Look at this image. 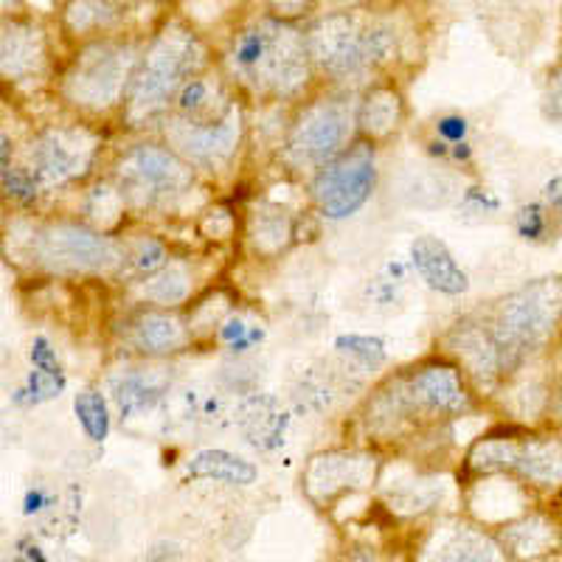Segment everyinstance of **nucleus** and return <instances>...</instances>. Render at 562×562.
I'll use <instances>...</instances> for the list:
<instances>
[{
  "label": "nucleus",
  "instance_id": "nucleus-1",
  "mask_svg": "<svg viewBox=\"0 0 562 562\" xmlns=\"http://www.w3.org/2000/svg\"><path fill=\"white\" fill-rule=\"evenodd\" d=\"M307 54L293 32L276 26L254 29L234 45V68L256 88L293 93L301 82H307Z\"/></svg>",
  "mask_w": 562,
  "mask_h": 562
},
{
  "label": "nucleus",
  "instance_id": "nucleus-2",
  "mask_svg": "<svg viewBox=\"0 0 562 562\" xmlns=\"http://www.w3.org/2000/svg\"><path fill=\"white\" fill-rule=\"evenodd\" d=\"M560 313V290L554 284H531L512 295L498 315L495 349L501 366H518L551 335Z\"/></svg>",
  "mask_w": 562,
  "mask_h": 562
},
{
  "label": "nucleus",
  "instance_id": "nucleus-3",
  "mask_svg": "<svg viewBox=\"0 0 562 562\" xmlns=\"http://www.w3.org/2000/svg\"><path fill=\"white\" fill-rule=\"evenodd\" d=\"M34 256L59 273H93L113 268L119 254L113 243L79 225H54L34 239Z\"/></svg>",
  "mask_w": 562,
  "mask_h": 562
},
{
  "label": "nucleus",
  "instance_id": "nucleus-4",
  "mask_svg": "<svg viewBox=\"0 0 562 562\" xmlns=\"http://www.w3.org/2000/svg\"><path fill=\"white\" fill-rule=\"evenodd\" d=\"M371 189H374V155L369 147H355L318 175L315 200L326 217L344 220L371 198Z\"/></svg>",
  "mask_w": 562,
  "mask_h": 562
},
{
  "label": "nucleus",
  "instance_id": "nucleus-5",
  "mask_svg": "<svg viewBox=\"0 0 562 562\" xmlns=\"http://www.w3.org/2000/svg\"><path fill=\"white\" fill-rule=\"evenodd\" d=\"M194 68L192 43H160L149 59L144 63L140 77L133 85V108L138 113H155L167 104L175 90L180 88L183 77Z\"/></svg>",
  "mask_w": 562,
  "mask_h": 562
},
{
  "label": "nucleus",
  "instance_id": "nucleus-6",
  "mask_svg": "<svg viewBox=\"0 0 562 562\" xmlns=\"http://www.w3.org/2000/svg\"><path fill=\"white\" fill-rule=\"evenodd\" d=\"M315 52L321 63L335 74H360L389 59L391 34L385 29H366V32L355 26L329 29L315 37Z\"/></svg>",
  "mask_w": 562,
  "mask_h": 562
},
{
  "label": "nucleus",
  "instance_id": "nucleus-7",
  "mask_svg": "<svg viewBox=\"0 0 562 562\" xmlns=\"http://www.w3.org/2000/svg\"><path fill=\"white\" fill-rule=\"evenodd\" d=\"M124 189L135 194L138 203H158L169 194H180L189 186L192 175L186 172L183 164L164 149L138 147L122 167Z\"/></svg>",
  "mask_w": 562,
  "mask_h": 562
},
{
  "label": "nucleus",
  "instance_id": "nucleus-8",
  "mask_svg": "<svg viewBox=\"0 0 562 562\" xmlns=\"http://www.w3.org/2000/svg\"><path fill=\"white\" fill-rule=\"evenodd\" d=\"M346 135H349V115L338 104H318L295 127L290 138V155L299 164L310 167H324L344 147Z\"/></svg>",
  "mask_w": 562,
  "mask_h": 562
},
{
  "label": "nucleus",
  "instance_id": "nucleus-9",
  "mask_svg": "<svg viewBox=\"0 0 562 562\" xmlns=\"http://www.w3.org/2000/svg\"><path fill=\"white\" fill-rule=\"evenodd\" d=\"M90 155H93V147L85 140V135L57 130V133H45L34 147V167L40 178L48 183H63L85 172Z\"/></svg>",
  "mask_w": 562,
  "mask_h": 562
},
{
  "label": "nucleus",
  "instance_id": "nucleus-10",
  "mask_svg": "<svg viewBox=\"0 0 562 562\" xmlns=\"http://www.w3.org/2000/svg\"><path fill=\"white\" fill-rule=\"evenodd\" d=\"M90 59H85L82 68L70 77L68 90L70 97L77 99L82 104H110L115 102V97L122 93V82H124V70H122V59L119 54L113 52H97L88 54Z\"/></svg>",
  "mask_w": 562,
  "mask_h": 562
},
{
  "label": "nucleus",
  "instance_id": "nucleus-11",
  "mask_svg": "<svg viewBox=\"0 0 562 562\" xmlns=\"http://www.w3.org/2000/svg\"><path fill=\"white\" fill-rule=\"evenodd\" d=\"M237 119L231 115L220 124H186L183 130H175L172 138L178 140V147L183 149L189 158H194L198 164H220L231 155L234 149V140H237Z\"/></svg>",
  "mask_w": 562,
  "mask_h": 562
},
{
  "label": "nucleus",
  "instance_id": "nucleus-12",
  "mask_svg": "<svg viewBox=\"0 0 562 562\" xmlns=\"http://www.w3.org/2000/svg\"><path fill=\"white\" fill-rule=\"evenodd\" d=\"M411 256H414V265L422 279L428 281L434 290H439V293L459 295L470 288L467 273L456 265L450 250L439 239L419 237L414 243V248H411Z\"/></svg>",
  "mask_w": 562,
  "mask_h": 562
},
{
  "label": "nucleus",
  "instance_id": "nucleus-13",
  "mask_svg": "<svg viewBox=\"0 0 562 562\" xmlns=\"http://www.w3.org/2000/svg\"><path fill=\"white\" fill-rule=\"evenodd\" d=\"M186 473L192 479H214L234 486H248L256 481V467L239 456L225 453V450H203L189 461Z\"/></svg>",
  "mask_w": 562,
  "mask_h": 562
},
{
  "label": "nucleus",
  "instance_id": "nucleus-14",
  "mask_svg": "<svg viewBox=\"0 0 562 562\" xmlns=\"http://www.w3.org/2000/svg\"><path fill=\"white\" fill-rule=\"evenodd\" d=\"M416 391L430 408L461 411L467 405L459 374L453 369H428L416 378Z\"/></svg>",
  "mask_w": 562,
  "mask_h": 562
},
{
  "label": "nucleus",
  "instance_id": "nucleus-15",
  "mask_svg": "<svg viewBox=\"0 0 562 562\" xmlns=\"http://www.w3.org/2000/svg\"><path fill=\"white\" fill-rule=\"evenodd\" d=\"M32 32H3L0 34V70L7 77H23L37 65L40 48L29 37Z\"/></svg>",
  "mask_w": 562,
  "mask_h": 562
},
{
  "label": "nucleus",
  "instance_id": "nucleus-16",
  "mask_svg": "<svg viewBox=\"0 0 562 562\" xmlns=\"http://www.w3.org/2000/svg\"><path fill=\"white\" fill-rule=\"evenodd\" d=\"M135 340L147 351H172L183 340V333H180L178 321H172L169 315H144L135 326Z\"/></svg>",
  "mask_w": 562,
  "mask_h": 562
},
{
  "label": "nucleus",
  "instance_id": "nucleus-17",
  "mask_svg": "<svg viewBox=\"0 0 562 562\" xmlns=\"http://www.w3.org/2000/svg\"><path fill=\"white\" fill-rule=\"evenodd\" d=\"M396 119H400V99H396V93H391V90H378V93H371V97L366 99L360 122H363V127L369 130V133H389L396 124Z\"/></svg>",
  "mask_w": 562,
  "mask_h": 562
},
{
  "label": "nucleus",
  "instance_id": "nucleus-18",
  "mask_svg": "<svg viewBox=\"0 0 562 562\" xmlns=\"http://www.w3.org/2000/svg\"><path fill=\"white\" fill-rule=\"evenodd\" d=\"M74 408H77L79 422H82L85 434H88L90 439L102 441L104 436H108L110 419H108V405H104L102 394H97V391H85V394L77 396Z\"/></svg>",
  "mask_w": 562,
  "mask_h": 562
},
{
  "label": "nucleus",
  "instance_id": "nucleus-19",
  "mask_svg": "<svg viewBox=\"0 0 562 562\" xmlns=\"http://www.w3.org/2000/svg\"><path fill=\"white\" fill-rule=\"evenodd\" d=\"M189 293V284H186V276L180 270H167V273H160L158 279L149 281L147 295L149 299L160 301V304H175V301L186 299Z\"/></svg>",
  "mask_w": 562,
  "mask_h": 562
},
{
  "label": "nucleus",
  "instance_id": "nucleus-20",
  "mask_svg": "<svg viewBox=\"0 0 562 562\" xmlns=\"http://www.w3.org/2000/svg\"><path fill=\"white\" fill-rule=\"evenodd\" d=\"M338 349L351 355V358L363 360L366 366H378L385 360L383 340L363 338V335H349V338H338Z\"/></svg>",
  "mask_w": 562,
  "mask_h": 562
},
{
  "label": "nucleus",
  "instance_id": "nucleus-21",
  "mask_svg": "<svg viewBox=\"0 0 562 562\" xmlns=\"http://www.w3.org/2000/svg\"><path fill=\"white\" fill-rule=\"evenodd\" d=\"M115 396H119V405H122V411H135V408H147L155 396H158V391L149 389L144 380L127 378L122 385H119V394Z\"/></svg>",
  "mask_w": 562,
  "mask_h": 562
},
{
  "label": "nucleus",
  "instance_id": "nucleus-22",
  "mask_svg": "<svg viewBox=\"0 0 562 562\" xmlns=\"http://www.w3.org/2000/svg\"><path fill=\"white\" fill-rule=\"evenodd\" d=\"M0 180H3V189H7L14 200L29 203V200L37 198V186H34V180L29 178L26 172H18V169H0Z\"/></svg>",
  "mask_w": 562,
  "mask_h": 562
},
{
  "label": "nucleus",
  "instance_id": "nucleus-23",
  "mask_svg": "<svg viewBox=\"0 0 562 562\" xmlns=\"http://www.w3.org/2000/svg\"><path fill=\"white\" fill-rule=\"evenodd\" d=\"M543 228H546V220H543V214H540V205H529V209H524L518 214L520 237L537 239L540 234H543Z\"/></svg>",
  "mask_w": 562,
  "mask_h": 562
},
{
  "label": "nucleus",
  "instance_id": "nucleus-24",
  "mask_svg": "<svg viewBox=\"0 0 562 562\" xmlns=\"http://www.w3.org/2000/svg\"><path fill=\"white\" fill-rule=\"evenodd\" d=\"M205 97H209V88H205V82L194 79V82H189L183 88V97H180V110H183V113H198V110L205 104Z\"/></svg>",
  "mask_w": 562,
  "mask_h": 562
},
{
  "label": "nucleus",
  "instance_id": "nucleus-25",
  "mask_svg": "<svg viewBox=\"0 0 562 562\" xmlns=\"http://www.w3.org/2000/svg\"><path fill=\"white\" fill-rule=\"evenodd\" d=\"M32 363L34 369L40 371H54V374H59V363L57 358H54V349L48 346V340L45 338H37L32 346Z\"/></svg>",
  "mask_w": 562,
  "mask_h": 562
},
{
  "label": "nucleus",
  "instance_id": "nucleus-26",
  "mask_svg": "<svg viewBox=\"0 0 562 562\" xmlns=\"http://www.w3.org/2000/svg\"><path fill=\"white\" fill-rule=\"evenodd\" d=\"M158 265H164V248L155 243H147L138 254V268L153 270V268H158Z\"/></svg>",
  "mask_w": 562,
  "mask_h": 562
},
{
  "label": "nucleus",
  "instance_id": "nucleus-27",
  "mask_svg": "<svg viewBox=\"0 0 562 562\" xmlns=\"http://www.w3.org/2000/svg\"><path fill=\"white\" fill-rule=\"evenodd\" d=\"M439 133L445 135V138L448 140H461L464 138V133H467V122L464 119H441L439 122Z\"/></svg>",
  "mask_w": 562,
  "mask_h": 562
},
{
  "label": "nucleus",
  "instance_id": "nucleus-28",
  "mask_svg": "<svg viewBox=\"0 0 562 562\" xmlns=\"http://www.w3.org/2000/svg\"><path fill=\"white\" fill-rule=\"evenodd\" d=\"M546 198L551 200V205H562V180L554 178L546 186Z\"/></svg>",
  "mask_w": 562,
  "mask_h": 562
},
{
  "label": "nucleus",
  "instance_id": "nucleus-29",
  "mask_svg": "<svg viewBox=\"0 0 562 562\" xmlns=\"http://www.w3.org/2000/svg\"><path fill=\"white\" fill-rule=\"evenodd\" d=\"M225 338L228 340H234V344H237V338H243L245 335V324H239V321H234V324H228V329H225Z\"/></svg>",
  "mask_w": 562,
  "mask_h": 562
},
{
  "label": "nucleus",
  "instance_id": "nucleus-30",
  "mask_svg": "<svg viewBox=\"0 0 562 562\" xmlns=\"http://www.w3.org/2000/svg\"><path fill=\"white\" fill-rule=\"evenodd\" d=\"M7 158H9V140L0 135V169H7Z\"/></svg>",
  "mask_w": 562,
  "mask_h": 562
}]
</instances>
